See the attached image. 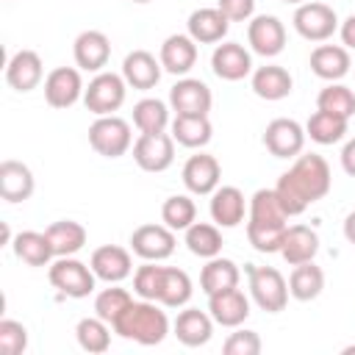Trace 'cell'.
Returning a JSON list of instances; mask_svg holds the SVG:
<instances>
[{"mask_svg": "<svg viewBox=\"0 0 355 355\" xmlns=\"http://www.w3.org/2000/svg\"><path fill=\"white\" fill-rule=\"evenodd\" d=\"M344 239H347L349 244H355V211L347 214V219H344Z\"/></svg>", "mask_w": 355, "mask_h": 355, "instance_id": "cell-50", "label": "cell"}, {"mask_svg": "<svg viewBox=\"0 0 355 355\" xmlns=\"http://www.w3.org/2000/svg\"><path fill=\"white\" fill-rule=\"evenodd\" d=\"M214 136V128L208 122V116H175L172 119V139L180 147H205Z\"/></svg>", "mask_w": 355, "mask_h": 355, "instance_id": "cell-33", "label": "cell"}, {"mask_svg": "<svg viewBox=\"0 0 355 355\" xmlns=\"http://www.w3.org/2000/svg\"><path fill=\"white\" fill-rule=\"evenodd\" d=\"M225 355H258L261 352V338L255 330H236L225 338L222 344Z\"/></svg>", "mask_w": 355, "mask_h": 355, "instance_id": "cell-46", "label": "cell"}, {"mask_svg": "<svg viewBox=\"0 0 355 355\" xmlns=\"http://www.w3.org/2000/svg\"><path fill=\"white\" fill-rule=\"evenodd\" d=\"M161 219L172 230H186L197 222V205L189 194H172L161 205Z\"/></svg>", "mask_w": 355, "mask_h": 355, "instance_id": "cell-39", "label": "cell"}, {"mask_svg": "<svg viewBox=\"0 0 355 355\" xmlns=\"http://www.w3.org/2000/svg\"><path fill=\"white\" fill-rule=\"evenodd\" d=\"M288 214L283 211L275 189H258L250 200V222L255 225H286Z\"/></svg>", "mask_w": 355, "mask_h": 355, "instance_id": "cell-37", "label": "cell"}, {"mask_svg": "<svg viewBox=\"0 0 355 355\" xmlns=\"http://www.w3.org/2000/svg\"><path fill=\"white\" fill-rule=\"evenodd\" d=\"M211 69L216 78L233 83V80H241L252 72V55L244 50V44L225 42V44H216V50L211 55Z\"/></svg>", "mask_w": 355, "mask_h": 355, "instance_id": "cell-14", "label": "cell"}, {"mask_svg": "<svg viewBox=\"0 0 355 355\" xmlns=\"http://www.w3.org/2000/svg\"><path fill=\"white\" fill-rule=\"evenodd\" d=\"M33 172L28 164L6 158L0 164V197L6 202H25L33 194Z\"/></svg>", "mask_w": 355, "mask_h": 355, "instance_id": "cell-21", "label": "cell"}, {"mask_svg": "<svg viewBox=\"0 0 355 355\" xmlns=\"http://www.w3.org/2000/svg\"><path fill=\"white\" fill-rule=\"evenodd\" d=\"M319 252V236L316 230H311L308 225H291L286 227V236H283V244H280V255L286 263L297 266V263H305V261H313Z\"/></svg>", "mask_w": 355, "mask_h": 355, "instance_id": "cell-24", "label": "cell"}, {"mask_svg": "<svg viewBox=\"0 0 355 355\" xmlns=\"http://www.w3.org/2000/svg\"><path fill=\"white\" fill-rule=\"evenodd\" d=\"M186 247H189L191 255L216 258L222 252V233H219L216 225L194 222L191 227H186Z\"/></svg>", "mask_w": 355, "mask_h": 355, "instance_id": "cell-36", "label": "cell"}, {"mask_svg": "<svg viewBox=\"0 0 355 355\" xmlns=\"http://www.w3.org/2000/svg\"><path fill=\"white\" fill-rule=\"evenodd\" d=\"M291 22L294 31L308 42H324L338 31V17L324 3H300Z\"/></svg>", "mask_w": 355, "mask_h": 355, "instance_id": "cell-7", "label": "cell"}, {"mask_svg": "<svg viewBox=\"0 0 355 355\" xmlns=\"http://www.w3.org/2000/svg\"><path fill=\"white\" fill-rule=\"evenodd\" d=\"M216 8L230 19V22H247L255 11V0H219Z\"/></svg>", "mask_w": 355, "mask_h": 355, "instance_id": "cell-47", "label": "cell"}, {"mask_svg": "<svg viewBox=\"0 0 355 355\" xmlns=\"http://www.w3.org/2000/svg\"><path fill=\"white\" fill-rule=\"evenodd\" d=\"M330 183H333V178H330L327 161L316 153H308V155H297L291 169L280 175L275 194H277L283 211L288 216H297L311 202L322 200L330 191Z\"/></svg>", "mask_w": 355, "mask_h": 355, "instance_id": "cell-1", "label": "cell"}, {"mask_svg": "<svg viewBox=\"0 0 355 355\" xmlns=\"http://www.w3.org/2000/svg\"><path fill=\"white\" fill-rule=\"evenodd\" d=\"M89 266L94 269V275L105 283H119L125 280L130 272H133V261H130V252L119 244H103L92 252V261Z\"/></svg>", "mask_w": 355, "mask_h": 355, "instance_id": "cell-18", "label": "cell"}, {"mask_svg": "<svg viewBox=\"0 0 355 355\" xmlns=\"http://www.w3.org/2000/svg\"><path fill=\"white\" fill-rule=\"evenodd\" d=\"M341 166H344V172L349 178H355V139H349L344 144V150H341Z\"/></svg>", "mask_w": 355, "mask_h": 355, "instance_id": "cell-48", "label": "cell"}, {"mask_svg": "<svg viewBox=\"0 0 355 355\" xmlns=\"http://www.w3.org/2000/svg\"><path fill=\"white\" fill-rule=\"evenodd\" d=\"M161 286H164V266H155V261H147L144 266L136 269L133 275V291L141 300H161Z\"/></svg>", "mask_w": 355, "mask_h": 355, "instance_id": "cell-43", "label": "cell"}, {"mask_svg": "<svg viewBox=\"0 0 355 355\" xmlns=\"http://www.w3.org/2000/svg\"><path fill=\"white\" fill-rule=\"evenodd\" d=\"M111 327H114L116 336H122L128 341H136L141 347H155L166 338L169 319L153 300H141V302H130L116 316V322Z\"/></svg>", "mask_w": 355, "mask_h": 355, "instance_id": "cell-2", "label": "cell"}, {"mask_svg": "<svg viewBox=\"0 0 355 355\" xmlns=\"http://www.w3.org/2000/svg\"><path fill=\"white\" fill-rule=\"evenodd\" d=\"M44 233H47V239H50V244H53L55 258H61V255H75V252H80L83 244H86V227H83L80 222H75V219H58V222H53Z\"/></svg>", "mask_w": 355, "mask_h": 355, "instance_id": "cell-30", "label": "cell"}, {"mask_svg": "<svg viewBox=\"0 0 355 355\" xmlns=\"http://www.w3.org/2000/svg\"><path fill=\"white\" fill-rule=\"evenodd\" d=\"M311 69L313 75H319L322 80H341L347 72H349V53L347 47H338V44H319L313 53H311Z\"/></svg>", "mask_w": 355, "mask_h": 355, "instance_id": "cell-28", "label": "cell"}, {"mask_svg": "<svg viewBox=\"0 0 355 355\" xmlns=\"http://www.w3.org/2000/svg\"><path fill=\"white\" fill-rule=\"evenodd\" d=\"M324 288V272L313 263V261H305V263H297L291 277H288V294L300 302H311L322 294Z\"/></svg>", "mask_w": 355, "mask_h": 355, "instance_id": "cell-32", "label": "cell"}, {"mask_svg": "<svg viewBox=\"0 0 355 355\" xmlns=\"http://www.w3.org/2000/svg\"><path fill=\"white\" fill-rule=\"evenodd\" d=\"M133 161L144 172H164L175 161V139L172 133H141L133 141Z\"/></svg>", "mask_w": 355, "mask_h": 355, "instance_id": "cell-8", "label": "cell"}, {"mask_svg": "<svg viewBox=\"0 0 355 355\" xmlns=\"http://www.w3.org/2000/svg\"><path fill=\"white\" fill-rule=\"evenodd\" d=\"M125 78L116 72H97L86 92H83V103L94 116H108L114 111H119V105L125 103Z\"/></svg>", "mask_w": 355, "mask_h": 355, "instance_id": "cell-6", "label": "cell"}, {"mask_svg": "<svg viewBox=\"0 0 355 355\" xmlns=\"http://www.w3.org/2000/svg\"><path fill=\"white\" fill-rule=\"evenodd\" d=\"M247 42H250L252 53H258L263 58H272V55L283 53V47H286V28L272 14L252 17L250 25H247Z\"/></svg>", "mask_w": 355, "mask_h": 355, "instance_id": "cell-13", "label": "cell"}, {"mask_svg": "<svg viewBox=\"0 0 355 355\" xmlns=\"http://www.w3.org/2000/svg\"><path fill=\"white\" fill-rule=\"evenodd\" d=\"M47 277H50V283H53L61 294H67V297H72V300L89 297V294L94 291V280H97L94 269L86 266L83 261L72 258V255L55 258V261L50 263V269H47Z\"/></svg>", "mask_w": 355, "mask_h": 355, "instance_id": "cell-4", "label": "cell"}, {"mask_svg": "<svg viewBox=\"0 0 355 355\" xmlns=\"http://www.w3.org/2000/svg\"><path fill=\"white\" fill-rule=\"evenodd\" d=\"M286 227L288 225H255V222H247V239L258 252H266V255L269 252H280Z\"/></svg>", "mask_w": 355, "mask_h": 355, "instance_id": "cell-44", "label": "cell"}, {"mask_svg": "<svg viewBox=\"0 0 355 355\" xmlns=\"http://www.w3.org/2000/svg\"><path fill=\"white\" fill-rule=\"evenodd\" d=\"M189 36L197 42V44H214V42H222L227 28H230V19L219 11V8H197L189 14Z\"/></svg>", "mask_w": 355, "mask_h": 355, "instance_id": "cell-25", "label": "cell"}, {"mask_svg": "<svg viewBox=\"0 0 355 355\" xmlns=\"http://www.w3.org/2000/svg\"><path fill=\"white\" fill-rule=\"evenodd\" d=\"M316 108L349 119V116L355 114V94H352L344 83H327V86L319 92V97H316Z\"/></svg>", "mask_w": 355, "mask_h": 355, "instance_id": "cell-41", "label": "cell"}, {"mask_svg": "<svg viewBox=\"0 0 355 355\" xmlns=\"http://www.w3.org/2000/svg\"><path fill=\"white\" fill-rule=\"evenodd\" d=\"M191 277L183 269L164 266V286H161V305L166 308H183L191 300Z\"/></svg>", "mask_w": 355, "mask_h": 355, "instance_id": "cell-38", "label": "cell"}, {"mask_svg": "<svg viewBox=\"0 0 355 355\" xmlns=\"http://www.w3.org/2000/svg\"><path fill=\"white\" fill-rule=\"evenodd\" d=\"M172 330L183 347H202L214 336V316L200 308H186L178 313Z\"/></svg>", "mask_w": 355, "mask_h": 355, "instance_id": "cell-22", "label": "cell"}, {"mask_svg": "<svg viewBox=\"0 0 355 355\" xmlns=\"http://www.w3.org/2000/svg\"><path fill=\"white\" fill-rule=\"evenodd\" d=\"M247 277H250V294L255 305L266 313H280L288 302V283L275 266H258L247 263Z\"/></svg>", "mask_w": 355, "mask_h": 355, "instance_id": "cell-3", "label": "cell"}, {"mask_svg": "<svg viewBox=\"0 0 355 355\" xmlns=\"http://www.w3.org/2000/svg\"><path fill=\"white\" fill-rule=\"evenodd\" d=\"M133 3H150V0H133Z\"/></svg>", "mask_w": 355, "mask_h": 355, "instance_id": "cell-53", "label": "cell"}, {"mask_svg": "<svg viewBox=\"0 0 355 355\" xmlns=\"http://www.w3.org/2000/svg\"><path fill=\"white\" fill-rule=\"evenodd\" d=\"M25 347H28L25 324H19L14 319H3L0 322V352L3 355H22Z\"/></svg>", "mask_w": 355, "mask_h": 355, "instance_id": "cell-45", "label": "cell"}, {"mask_svg": "<svg viewBox=\"0 0 355 355\" xmlns=\"http://www.w3.org/2000/svg\"><path fill=\"white\" fill-rule=\"evenodd\" d=\"M11 247H14V255L28 266H47L55 258L47 233H39V230H19Z\"/></svg>", "mask_w": 355, "mask_h": 355, "instance_id": "cell-27", "label": "cell"}, {"mask_svg": "<svg viewBox=\"0 0 355 355\" xmlns=\"http://www.w3.org/2000/svg\"><path fill=\"white\" fill-rule=\"evenodd\" d=\"M130 302H133V297H130L125 288L111 286V288H103V291L94 297V313H97L100 319H105L108 324H114L116 316H119Z\"/></svg>", "mask_w": 355, "mask_h": 355, "instance_id": "cell-42", "label": "cell"}, {"mask_svg": "<svg viewBox=\"0 0 355 355\" xmlns=\"http://www.w3.org/2000/svg\"><path fill=\"white\" fill-rule=\"evenodd\" d=\"M208 311L214 316L216 324L222 327H239L247 316H250V300L244 297V291L239 286L208 294Z\"/></svg>", "mask_w": 355, "mask_h": 355, "instance_id": "cell-15", "label": "cell"}, {"mask_svg": "<svg viewBox=\"0 0 355 355\" xmlns=\"http://www.w3.org/2000/svg\"><path fill=\"white\" fill-rule=\"evenodd\" d=\"M211 103V89L197 78H183L169 89V105L175 116H208Z\"/></svg>", "mask_w": 355, "mask_h": 355, "instance_id": "cell-10", "label": "cell"}, {"mask_svg": "<svg viewBox=\"0 0 355 355\" xmlns=\"http://www.w3.org/2000/svg\"><path fill=\"white\" fill-rule=\"evenodd\" d=\"M161 69H164L161 67V58H155L147 50H133L122 61V78H125V83L133 86V89H141V92L153 89L161 80Z\"/></svg>", "mask_w": 355, "mask_h": 355, "instance_id": "cell-20", "label": "cell"}, {"mask_svg": "<svg viewBox=\"0 0 355 355\" xmlns=\"http://www.w3.org/2000/svg\"><path fill=\"white\" fill-rule=\"evenodd\" d=\"M344 352H355V347H347V349H344Z\"/></svg>", "mask_w": 355, "mask_h": 355, "instance_id": "cell-52", "label": "cell"}, {"mask_svg": "<svg viewBox=\"0 0 355 355\" xmlns=\"http://www.w3.org/2000/svg\"><path fill=\"white\" fill-rule=\"evenodd\" d=\"M130 250L144 261H164L175 252V230L166 225H139L130 233Z\"/></svg>", "mask_w": 355, "mask_h": 355, "instance_id": "cell-11", "label": "cell"}, {"mask_svg": "<svg viewBox=\"0 0 355 355\" xmlns=\"http://www.w3.org/2000/svg\"><path fill=\"white\" fill-rule=\"evenodd\" d=\"M133 125L141 133H164L169 125V108L158 97H144L133 105Z\"/></svg>", "mask_w": 355, "mask_h": 355, "instance_id": "cell-35", "label": "cell"}, {"mask_svg": "<svg viewBox=\"0 0 355 355\" xmlns=\"http://www.w3.org/2000/svg\"><path fill=\"white\" fill-rule=\"evenodd\" d=\"M42 58L36 50H19L8 58L6 64V83L14 89V92H31L42 83Z\"/></svg>", "mask_w": 355, "mask_h": 355, "instance_id": "cell-19", "label": "cell"}, {"mask_svg": "<svg viewBox=\"0 0 355 355\" xmlns=\"http://www.w3.org/2000/svg\"><path fill=\"white\" fill-rule=\"evenodd\" d=\"M89 144L94 153H100L103 158H119L130 150L133 144V136H130V125L116 116V114H108V116H97L92 125H89Z\"/></svg>", "mask_w": 355, "mask_h": 355, "instance_id": "cell-5", "label": "cell"}, {"mask_svg": "<svg viewBox=\"0 0 355 355\" xmlns=\"http://www.w3.org/2000/svg\"><path fill=\"white\" fill-rule=\"evenodd\" d=\"M83 80L75 67H55L44 78V100L53 108H69L83 97Z\"/></svg>", "mask_w": 355, "mask_h": 355, "instance_id": "cell-12", "label": "cell"}, {"mask_svg": "<svg viewBox=\"0 0 355 355\" xmlns=\"http://www.w3.org/2000/svg\"><path fill=\"white\" fill-rule=\"evenodd\" d=\"M341 42H344V47H349V50H355V14H349L344 22H341Z\"/></svg>", "mask_w": 355, "mask_h": 355, "instance_id": "cell-49", "label": "cell"}, {"mask_svg": "<svg viewBox=\"0 0 355 355\" xmlns=\"http://www.w3.org/2000/svg\"><path fill=\"white\" fill-rule=\"evenodd\" d=\"M291 86H294V80H291L288 69H283L277 64H266V67H258L252 72V92L261 100H269V103L283 100L291 94Z\"/></svg>", "mask_w": 355, "mask_h": 355, "instance_id": "cell-29", "label": "cell"}, {"mask_svg": "<svg viewBox=\"0 0 355 355\" xmlns=\"http://www.w3.org/2000/svg\"><path fill=\"white\" fill-rule=\"evenodd\" d=\"M161 67L172 75H186L197 61V42L186 33H172L161 44Z\"/></svg>", "mask_w": 355, "mask_h": 355, "instance_id": "cell-23", "label": "cell"}, {"mask_svg": "<svg viewBox=\"0 0 355 355\" xmlns=\"http://www.w3.org/2000/svg\"><path fill=\"white\" fill-rule=\"evenodd\" d=\"M211 219L219 227H236L244 219V194L236 186H216L211 194Z\"/></svg>", "mask_w": 355, "mask_h": 355, "instance_id": "cell-26", "label": "cell"}, {"mask_svg": "<svg viewBox=\"0 0 355 355\" xmlns=\"http://www.w3.org/2000/svg\"><path fill=\"white\" fill-rule=\"evenodd\" d=\"M283 3H297V6H300V3H305V0H283Z\"/></svg>", "mask_w": 355, "mask_h": 355, "instance_id": "cell-51", "label": "cell"}, {"mask_svg": "<svg viewBox=\"0 0 355 355\" xmlns=\"http://www.w3.org/2000/svg\"><path fill=\"white\" fill-rule=\"evenodd\" d=\"M72 55L80 69L103 72V67L111 58V42L103 31H83V33H78V39L72 44Z\"/></svg>", "mask_w": 355, "mask_h": 355, "instance_id": "cell-16", "label": "cell"}, {"mask_svg": "<svg viewBox=\"0 0 355 355\" xmlns=\"http://www.w3.org/2000/svg\"><path fill=\"white\" fill-rule=\"evenodd\" d=\"M222 178V166L214 155L208 153H197L183 164V183L191 194H214V189L219 186Z\"/></svg>", "mask_w": 355, "mask_h": 355, "instance_id": "cell-17", "label": "cell"}, {"mask_svg": "<svg viewBox=\"0 0 355 355\" xmlns=\"http://www.w3.org/2000/svg\"><path fill=\"white\" fill-rule=\"evenodd\" d=\"M344 133H347V119L322 108L313 111L311 119L305 122V136H311V141L316 144H336L344 139Z\"/></svg>", "mask_w": 355, "mask_h": 355, "instance_id": "cell-34", "label": "cell"}, {"mask_svg": "<svg viewBox=\"0 0 355 355\" xmlns=\"http://www.w3.org/2000/svg\"><path fill=\"white\" fill-rule=\"evenodd\" d=\"M239 286V266L236 261L230 258H208V263L202 266L200 272V288L205 294H216V291H225V288H233Z\"/></svg>", "mask_w": 355, "mask_h": 355, "instance_id": "cell-31", "label": "cell"}, {"mask_svg": "<svg viewBox=\"0 0 355 355\" xmlns=\"http://www.w3.org/2000/svg\"><path fill=\"white\" fill-rule=\"evenodd\" d=\"M75 336H78L80 349H86V352H105V349L111 347L108 322L100 319V316H86V319H80L78 327H75Z\"/></svg>", "mask_w": 355, "mask_h": 355, "instance_id": "cell-40", "label": "cell"}, {"mask_svg": "<svg viewBox=\"0 0 355 355\" xmlns=\"http://www.w3.org/2000/svg\"><path fill=\"white\" fill-rule=\"evenodd\" d=\"M263 147L275 158H297L305 147V128L297 119L277 116L263 130Z\"/></svg>", "mask_w": 355, "mask_h": 355, "instance_id": "cell-9", "label": "cell"}]
</instances>
